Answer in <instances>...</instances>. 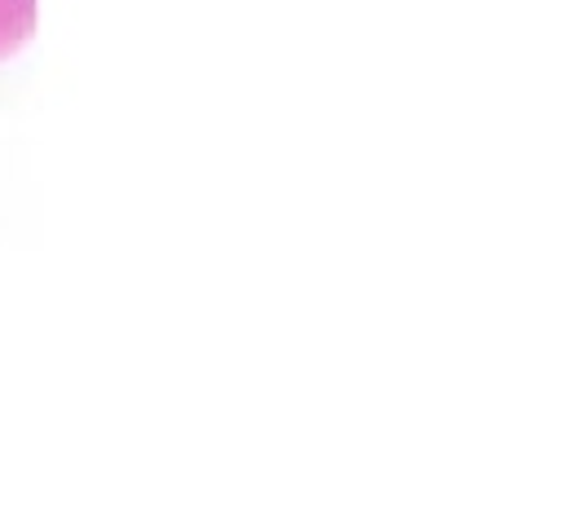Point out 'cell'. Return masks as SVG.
I'll list each match as a JSON object with an SVG mask.
<instances>
[{"label":"cell","mask_w":564,"mask_h":529,"mask_svg":"<svg viewBox=\"0 0 564 529\" xmlns=\"http://www.w3.org/2000/svg\"><path fill=\"white\" fill-rule=\"evenodd\" d=\"M35 26V0H0V57H9Z\"/></svg>","instance_id":"obj_1"}]
</instances>
